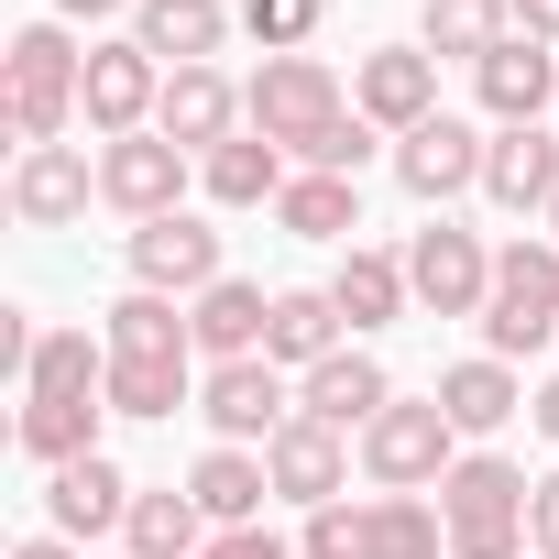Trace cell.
Masks as SVG:
<instances>
[{
    "label": "cell",
    "mask_w": 559,
    "mask_h": 559,
    "mask_svg": "<svg viewBox=\"0 0 559 559\" xmlns=\"http://www.w3.org/2000/svg\"><path fill=\"white\" fill-rule=\"evenodd\" d=\"M78 88H88V56L67 45V23H23L0 45V99H12V143H67L78 121Z\"/></svg>",
    "instance_id": "6da1fadb"
},
{
    "label": "cell",
    "mask_w": 559,
    "mask_h": 559,
    "mask_svg": "<svg viewBox=\"0 0 559 559\" xmlns=\"http://www.w3.org/2000/svg\"><path fill=\"white\" fill-rule=\"evenodd\" d=\"M559 341V241H504L493 252V297H483V352L515 362Z\"/></svg>",
    "instance_id": "7a4b0ae2"
},
{
    "label": "cell",
    "mask_w": 559,
    "mask_h": 559,
    "mask_svg": "<svg viewBox=\"0 0 559 559\" xmlns=\"http://www.w3.org/2000/svg\"><path fill=\"white\" fill-rule=\"evenodd\" d=\"M450 461H461V428H450L439 395H395V406L362 428V472H373V493H428V483H450Z\"/></svg>",
    "instance_id": "3957f363"
},
{
    "label": "cell",
    "mask_w": 559,
    "mask_h": 559,
    "mask_svg": "<svg viewBox=\"0 0 559 559\" xmlns=\"http://www.w3.org/2000/svg\"><path fill=\"white\" fill-rule=\"evenodd\" d=\"M241 110H252L263 143H286L297 165H308V143H319L330 121H352V110H341V78H330L319 56H263L252 88H241Z\"/></svg>",
    "instance_id": "277c9868"
},
{
    "label": "cell",
    "mask_w": 559,
    "mask_h": 559,
    "mask_svg": "<svg viewBox=\"0 0 559 559\" xmlns=\"http://www.w3.org/2000/svg\"><path fill=\"white\" fill-rule=\"evenodd\" d=\"M406 286H417L428 319H483V297H493V252H483V230L428 219V230L406 241Z\"/></svg>",
    "instance_id": "5b68a950"
},
{
    "label": "cell",
    "mask_w": 559,
    "mask_h": 559,
    "mask_svg": "<svg viewBox=\"0 0 559 559\" xmlns=\"http://www.w3.org/2000/svg\"><path fill=\"white\" fill-rule=\"evenodd\" d=\"M187 143H165V132H121V143H99V198L143 230V219H176L187 209Z\"/></svg>",
    "instance_id": "8992f818"
},
{
    "label": "cell",
    "mask_w": 559,
    "mask_h": 559,
    "mask_svg": "<svg viewBox=\"0 0 559 559\" xmlns=\"http://www.w3.org/2000/svg\"><path fill=\"white\" fill-rule=\"evenodd\" d=\"M198 417L219 428V450H252V439H274V428L297 417V384L274 373L263 352H252V362H209V384H198Z\"/></svg>",
    "instance_id": "52a82bcc"
},
{
    "label": "cell",
    "mask_w": 559,
    "mask_h": 559,
    "mask_svg": "<svg viewBox=\"0 0 559 559\" xmlns=\"http://www.w3.org/2000/svg\"><path fill=\"white\" fill-rule=\"evenodd\" d=\"M78 110H88V132L99 143H121V132H154V110H165V67L121 34V45H88V88H78Z\"/></svg>",
    "instance_id": "ba28073f"
},
{
    "label": "cell",
    "mask_w": 559,
    "mask_h": 559,
    "mask_svg": "<svg viewBox=\"0 0 559 559\" xmlns=\"http://www.w3.org/2000/svg\"><path fill=\"white\" fill-rule=\"evenodd\" d=\"M483 154H493V143H483L472 121H450V110H439V121H417V132L395 143V187H406L417 209H450V198H472V187H483Z\"/></svg>",
    "instance_id": "9c48e42d"
},
{
    "label": "cell",
    "mask_w": 559,
    "mask_h": 559,
    "mask_svg": "<svg viewBox=\"0 0 559 559\" xmlns=\"http://www.w3.org/2000/svg\"><path fill=\"white\" fill-rule=\"evenodd\" d=\"M352 110L373 121V132H417V121H439V56L428 45H384V56H362V78H352Z\"/></svg>",
    "instance_id": "30bf717a"
},
{
    "label": "cell",
    "mask_w": 559,
    "mask_h": 559,
    "mask_svg": "<svg viewBox=\"0 0 559 559\" xmlns=\"http://www.w3.org/2000/svg\"><path fill=\"white\" fill-rule=\"evenodd\" d=\"M132 286H154V297H187V308H198V297L219 286V230H209V219H187V209H176V219H143V230H132Z\"/></svg>",
    "instance_id": "8fae6325"
},
{
    "label": "cell",
    "mask_w": 559,
    "mask_h": 559,
    "mask_svg": "<svg viewBox=\"0 0 559 559\" xmlns=\"http://www.w3.org/2000/svg\"><path fill=\"white\" fill-rule=\"evenodd\" d=\"M263 472H274V493H286V504H341L352 493V439L341 428H319V417H286V428H274L263 439Z\"/></svg>",
    "instance_id": "7c38bea8"
},
{
    "label": "cell",
    "mask_w": 559,
    "mask_h": 559,
    "mask_svg": "<svg viewBox=\"0 0 559 559\" xmlns=\"http://www.w3.org/2000/svg\"><path fill=\"white\" fill-rule=\"evenodd\" d=\"M88 198H99V154H78V143H34L12 165V219L23 230H67V219H88Z\"/></svg>",
    "instance_id": "4fadbf2b"
},
{
    "label": "cell",
    "mask_w": 559,
    "mask_h": 559,
    "mask_svg": "<svg viewBox=\"0 0 559 559\" xmlns=\"http://www.w3.org/2000/svg\"><path fill=\"white\" fill-rule=\"evenodd\" d=\"M384 406H395V384H384V362H373L362 341L330 352L319 373H297V417H319V428H341V439H362Z\"/></svg>",
    "instance_id": "5bb4252c"
},
{
    "label": "cell",
    "mask_w": 559,
    "mask_h": 559,
    "mask_svg": "<svg viewBox=\"0 0 559 559\" xmlns=\"http://www.w3.org/2000/svg\"><path fill=\"white\" fill-rule=\"evenodd\" d=\"M526 472L515 461H493V450H461L450 461V483H439V515H450V537H493V526H526Z\"/></svg>",
    "instance_id": "9a60e30c"
},
{
    "label": "cell",
    "mask_w": 559,
    "mask_h": 559,
    "mask_svg": "<svg viewBox=\"0 0 559 559\" xmlns=\"http://www.w3.org/2000/svg\"><path fill=\"white\" fill-rule=\"evenodd\" d=\"M472 99H483L504 132H526V121L559 99V45H537V34H504V45L472 67Z\"/></svg>",
    "instance_id": "2e32d148"
},
{
    "label": "cell",
    "mask_w": 559,
    "mask_h": 559,
    "mask_svg": "<svg viewBox=\"0 0 559 559\" xmlns=\"http://www.w3.org/2000/svg\"><path fill=\"white\" fill-rule=\"evenodd\" d=\"M241 121H252V110H241V88H230L219 67H176V78H165V110H154V132H165V143H187V154H219Z\"/></svg>",
    "instance_id": "e0dca14e"
},
{
    "label": "cell",
    "mask_w": 559,
    "mask_h": 559,
    "mask_svg": "<svg viewBox=\"0 0 559 559\" xmlns=\"http://www.w3.org/2000/svg\"><path fill=\"white\" fill-rule=\"evenodd\" d=\"M45 515H56V537H99V526H132V483H121V461H110V450H88V461L45 472Z\"/></svg>",
    "instance_id": "ac0fdd59"
},
{
    "label": "cell",
    "mask_w": 559,
    "mask_h": 559,
    "mask_svg": "<svg viewBox=\"0 0 559 559\" xmlns=\"http://www.w3.org/2000/svg\"><path fill=\"white\" fill-rule=\"evenodd\" d=\"M341 330H352V319L330 308V286H286L274 319H263V362H274V373H319L330 352H352Z\"/></svg>",
    "instance_id": "d6986e66"
},
{
    "label": "cell",
    "mask_w": 559,
    "mask_h": 559,
    "mask_svg": "<svg viewBox=\"0 0 559 559\" xmlns=\"http://www.w3.org/2000/svg\"><path fill=\"white\" fill-rule=\"evenodd\" d=\"M132 45L176 78V67H209V56L230 45V12H219V0H143V12H132Z\"/></svg>",
    "instance_id": "ffe728a7"
},
{
    "label": "cell",
    "mask_w": 559,
    "mask_h": 559,
    "mask_svg": "<svg viewBox=\"0 0 559 559\" xmlns=\"http://www.w3.org/2000/svg\"><path fill=\"white\" fill-rule=\"evenodd\" d=\"M99 417H110V395H23L12 439H23V461L67 472V461H88V450H99Z\"/></svg>",
    "instance_id": "44dd1931"
},
{
    "label": "cell",
    "mask_w": 559,
    "mask_h": 559,
    "mask_svg": "<svg viewBox=\"0 0 559 559\" xmlns=\"http://www.w3.org/2000/svg\"><path fill=\"white\" fill-rule=\"evenodd\" d=\"M198 187H209L219 209H274L297 176H286V143H263V132H230L219 154H198Z\"/></svg>",
    "instance_id": "7402d4cb"
},
{
    "label": "cell",
    "mask_w": 559,
    "mask_h": 559,
    "mask_svg": "<svg viewBox=\"0 0 559 559\" xmlns=\"http://www.w3.org/2000/svg\"><path fill=\"white\" fill-rule=\"evenodd\" d=\"M263 319H274V297L241 286V274H219V286L187 308V341H198L209 362H252V352H263Z\"/></svg>",
    "instance_id": "603a6c76"
},
{
    "label": "cell",
    "mask_w": 559,
    "mask_h": 559,
    "mask_svg": "<svg viewBox=\"0 0 559 559\" xmlns=\"http://www.w3.org/2000/svg\"><path fill=\"white\" fill-rule=\"evenodd\" d=\"M99 341H110V362H187L198 341H187V297H154V286H132L110 319H99Z\"/></svg>",
    "instance_id": "cb8c5ba5"
},
{
    "label": "cell",
    "mask_w": 559,
    "mask_h": 559,
    "mask_svg": "<svg viewBox=\"0 0 559 559\" xmlns=\"http://www.w3.org/2000/svg\"><path fill=\"white\" fill-rule=\"evenodd\" d=\"M406 297H417V286H406V252H373V241H352V252H341V274H330V308L352 319V341H362V330H384Z\"/></svg>",
    "instance_id": "d4e9b609"
},
{
    "label": "cell",
    "mask_w": 559,
    "mask_h": 559,
    "mask_svg": "<svg viewBox=\"0 0 559 559\" xmlns=\"http://www.w3.org/2000/svg\"><path fill=\"white\" fill-rule=\"evenodd\" d=\"M439 406H450V428H461V439H493V428L526 406V384H515V362L472 352V362H450V373H439Z\"/></svg>",
    "instance_id": "484cf974"
},
{
    "label": "cell",
    "mask_w": 559,
    "mask_h": 559,
    "mask_svg": "<svg viewBox=\"0 0 559 559\" xmlns=\"http://www.w3.org/2000/svg\"><path fill=\"white\" fill-rule=\"evenodd\" d=\"M187 493H198V515H209V526H263L274 472H263V450H209V461L187 472Z\"/></svg>",
    "instance_id": "4316f807"
},
{
    "label": "cell",
    "mask_w": 559,
    "mask_h": 559,
    "mask_svg": "<svg viewBox=\"0 0 559 559\" xmlns=\"http://www.w3.org/2000/svg\"><path fill=\"white\" fill-rule=\"evenodd\" d=\"M483 198H493V209H548V198H559V143H548L537 121H526V132H493Z\"/></svg>",
    "instance_id": "83f0119b"
},
{
    "label": "cell",
    "mask_w": 559,
    "mask_h": 559,
    "mask_svg": "<svg viewBox=\"0 0 559 559\" xmlns=\"http://www.w3.org/2000/svg\"><path fill=\"white\" fill-rule=\"evenodd\" d=\"M121 537H132V559H198V548H209L219 526L198 515V493H187V483H143V493H132V526H121Z\"/></svg>",
    "instance_id": "f1b7e54d"
},
{
    "label": "cell",
    "mask_w": 559,
    "mask_h": 559,
    "mask_svg": "<svg viewBox=\"0 0 559 559\" xmlns=\"http://www.w3.org/2000/svg\"><path fill=\"white\" fill-rule=\"evenodd\" d=\"M274 219H286L297 241H352L362 230V176H308L297 165V187L274 198Z\"/></svg>",
    "instance_id": "f546056e"
},
{
    "label": "cell",
    "mask_w": 559,
    "mask_h": 559,
    "mask_svg": "<svg viewBox=\"0 0 559 559\" xmlns=\"http://www.w3.org/2000/svg\"><path fill=\"white\" fill-rule=\"evenodd\" d=\"M504 34H515V0H428V23H417V45L461 56V67H483Z\"/></svg>",
    "instance_id": "4dcf8cb0"
},
{
    "label": "cell",
    "mask_w": 559,
    "mask_h": 559,
    "mask_svg": "<svg viewBox=\"0 0 559 559\" xmlns=\"http://www.w3.org/2000/svg\"><path fill=\"white\" fill-rule=\"evenodd\" d=\"M176 406H198L187 362H110V417H176Z\"/></svg>",
    "instance_id": "1f68e13d"
},
{
    "label": "cell",
    "mask_w": 559,
    "mask_h": 559,
    "mask_svg": "<svg viewBox=\"0 0 559 559\" xmlns=\"http://www.w3.org/2000/svg\"><path fill=\"white\" fill-rule=\"evenodd\" d=\"M330 23V0H241V34L263 56H308V34Z\"/></svg>",
    "instance_id": "d6a6232c"
},
{
    "label": "cell",
    "mask_w": 559,
    "mask_h": 559,
    "mask_svg": "<svg viewBox=\"0 0 559 559\" xmlns=\"http://www.w3.org/2000/svg\"><path fill=\"white\" fill-rule=\"evenodd\" d=\"M297 559H373V504H319L308 515V537H297Z\"/></svg>",
    "instance_id": "836d02e7"
},
{
    "label": "cell",
    "mask_w": 559,
    "mask_h": 559,
    "mask_svg": "<svg viewBox=\"0 0 559 559\" xmlns=\"http://www.w3.org/2000/svg\"><path fill=\"white\" fill-rule=\"evenodd\" d=\"M362 165H373V121H362V110L330 121V132L308 143V176H362Z\"/></svg>",
    "instance_id": "e575fe53"
},
{
    "label": "cell",
    "mask_w": 559,
    "mask_h": 559,
    "mask_svg": "<svg viewBox=\"0 0 559 559\" xmlns=\"http://www.w3.org/2000/svg\"><path fill=\"white\" fill-rule=\"evenodd\" d=\"M198 559H297V548L274 537V526H219V537H209Z\"/></svg>",
    "instance_id": "d590c367"
},
{
    "label": "cell",
    "mask_w": 559,
    "mask_h": 559,
    "mask_svg": "<svg viewBox=\"0 0 559 559\" xmlns=\"http://www.w3.org/2000/svg\"><path fill=\"white\" fill-rule=\"evenodd\" d=\"M526 548L559 559V472H537V493H526Z\"/></svg>",
    "instance_id": "8d00e7d4"
},
{
    "label": "cell",
    "mask_w": 559,
    "mask_h": 559,
    "mask_svg": "<svg viewBox=\"0 0 559 559\" xmlns=\"http://www.w3.org/2000/svg\"><path fill=\"white\" fill-rule=\"evenodd\" d=\"M515 34H537V45H559V0H515Z\"/></svg>",
    "instance_id": "74e56055"
},
{
    "label": "cell",
    "mask_w": 559,
    "mask_h": 559,
    "mask_svg": "<svg viewBox=\"0 0 559 559\" xmlns=\"http://www.w3.org/2000/svg\"><path fill=\"white\" fill-rule=\"evenodd\" d=\"M526 417H537V439H548V450H559V373H548V384H537V395H526Z\"/></svg>",
    "instance_id": "f35d334b"
},
{
    "label": "cell",
    "mask_w": 559,
    "mask_h": 559,
    "mask_svg": "<svg viewBox=\"0 0 559 559\" xmlns=\"http://www.w3.org/2000/svg\"><path fill=\"white\" fill-rule=\"evenodd\" d=\"M110 12H132V0H56V23H110Z\"/></svg>",
    "instance_id": "ab89813d"
},
{
    "label": "cell",
    "mask_w": 559,
    "mask_h": 559,
    "mask_svg": "<svg viewBox=\"0 0 559 559\" xmlns=\"http://www.w3.org/2000/svg\"><path fill=\"white\" fill-rule=\"evenodd\" d=\"M12 559H78V548H67V537H23Z\"/></svg>",
    "instance_id": "60d3db41"
},
{
    "label": "cell",
    "mask_w": 559,
    "mask_h": 559,
    "mask_svg": "<svg viewBox=\"0 0 559 559\" xmlns=\"http://www.w3.org/2000/svg\"><path fill=\"white\" fill-rule=\"evenodd\" d=\"M548 241H559V198H548Z\"/></svg>",
    "instance_id": "b9f144b4"
}]
</instances>
